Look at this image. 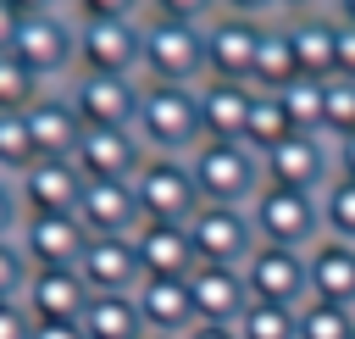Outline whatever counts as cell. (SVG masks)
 <instances>
[{
    "mask_svg": "<svg viewBox=\"0 0 355 339\" xmlns=\"http://www.w3.org/2000/svg\"><path fill=\"white\" fill-rule=\"evenodd\" d=\"M22 122H28L33 156H72V150H78V139H83V122H78V111H72L67 89H61V94H55V89H44V94L22 111Z\"/></svg>",
    "mask_w": 355,
    "mask_h": 339,
    "instance_id": "20",
    "label": "cell"
},
{
    "mask_svg": "<svg viewBox=\"0 0 355 339\" xmlns=\"http://www.w3.org/2000/svg\"><path fill=\"white\" fill-rule=\"evenodd\" d=\"M277 94H283V106H288V117H294L300 133H322V78H294Z\"/></svg>",
    "mask_w": 355,
    "mask_h": 339,
    "instance_id": "34",
    "label": "cell"
},
{
    "mask_svg": "<svg viewBox=\"0 0 355 339\" xmlns=\"http://www.w3.org/2000/svg\"><path fill=\"white\" fill-rule=\"evenodd\" d=\"M22 306L33 322H78L89 306V283L78 278V267H33Z\"/></svg>",
    "mask_w": 355,
    "mask_h": 339,
    "instance_id": "16",
    "label": "cell"
},
{
    "mask_svg": "<svg viewBox=\"0 0 355 339\" xmlns=\"http://www.w3.org/2000/svg\"><path fill=\"white\" fill-rule=\"evenodd\" d=\"M333 172H338V178H355V133L333 139Z\"/></svg>",
    "mask_w": 355,
    "mask_h": 339,
    "instance_id": "42",
    "label": "cell"
},
{
    "mask_svg": "<svg viewBox=\"0 0 355 339\" xmlns=\"http://www.w3.org/2000/svg\"><path fill=\"white\" fill-rule=\"evenodd\" d=\"M144 156L150 150L139 144L133 128H83V139L72 150L83 183H133V172H139Z\"/></svg>",
    "mask_w": 355,
    "mask_h": 339,
    "instance_id": "13",
    "label": "cell"
},
{
    "mask_svg": "<svg viewBox=\"0 0 355 339\" xmlns=\"http://www.w3.org/2000/svg\"><path fill=\"white\" fill-rule=\"evenodd\" d=\"M78 17H144V0H72Z\"/></svg>",
    "mask_w": 355,
    "mask_h": 339,
    "instance_id": "41",
    "label": "cell"
},
{
    "mask_svg": "<svg viewBox=\"0 0 355 339\" xmlns=\"http://www.w3.org/2000/svg\"><path fill=\"white\" fill-rule=\"evenodd\" d=\"M28 256L17 250V239H0V300H22L28 289Z\"/></svg>",
    "mask_w": 355,
    "mask_h": 339,
    "instance_id": "36",
    "label": "cell"
},
{
    "mask_svg": "<svg viewBox=\"0 0 355 339\" xmlns=\"http://www.w3.org/2000/svg\"><path fill=\"white\" fill-rule=\"evenodd\" d=\"M17 11H44V6H55V0H11Z\"/></svg>",
    "mask_w": 355,
    "mask_h": 339,
    "instance_id": "49",
    "label": "cell"
},
{
    "mask_svg": "<svg viewBox=\"0 0 355 339\" xmlns=\"http://www.w3.org/2000/svg\"><path fill=\"white\" fill-rule=\"evenodd\" d=\"M300 339H355V306L305 300L300 306Z\"/></svg>",
    "mask_w": 355,
    "mask_h": 339,
    "instance_id": "31",
    "label": "cell"
},
{
    "mask_svg": "<svg viewBox=\"0 0 355 339\" xmlns=\"http://www.w3.org/2000/svg\"><path fill=\"white\" fill-rule=\"evenodd\" d=\"M44 94V83L17 61V50H0V111H28Z\"/></svg>",
    "mask_w": 355,
    "mask_h": 339,
    "instance_id": "33",
    "label": "cell"
},
{
    "mask_svg": "<svg viewBox=\"0 0 355 339\" xmlns=\"http://www.w3.org/2000/svg\"><path fill=\"white\" fill-rule=\"evenodd\" d=\"M139 78L144 83H205V22L144 17L139 22Z\"/></svg>",
    "mask_w": 355,
    "mask_h": 339,
    "instance_id": "2",
    "label": "cell"
},
{
    "mask_svg": "<svg viewBox=\"0 0 355 339\" xmlns=\"http://www.w3.org/2000/svg\"><path fill=\"white\" fill-rule=\"evenodd\" d=\"M0 339H33V317L22 300H0Z\"/></svg>",
    "mask_w": 355,
    "mask_h": 339,
    "instance_id": "40",
    "label": "cell"
},
{
    "mask_svg": "<svg viewBox=\"0 0 355 339\" xmlns=\"http://www.w3.org/2000/svg\"><path fill=\"white\" fill-rule=\"evenodd\" d=\"M244 283H250V300H272V306H305V300H311L305 250L255 245V250H250V261H244Z\"/></svg>",
    "mask_w": 355,
    "mask_h": 339,
    "instance_id": "14",
    "label": "cell"
},
{
    "mask_svg": "<svg viewBox=\"0 0 355 339\" xmlns=\"http://www.w3.org/2000/svg\"><path fill=\"white\" fill-rule=\"evenodd\" d=\"M133 250H139V267H144V278H155V272L189 278V272L200 267V261H194L189 222H139V228H133Z\"/></svg>",
    "mask_w": 355,
    "mask_h": 339,
    "instance_id": "21",
    "label": "cell"
},
{
    "mask_svg": "<svg viewBox=\"0 0 355 339\" xmlns=\"http://www.w3.org/2000/svg\"><path fill=\"white\" fill-rule=\"evenodd\" d=\"M78 222H83L89 233H133V228H139L133 183H83Z\"/></svg>",
    "mask_w": 355,
    "mask_h": 339,
    "instance_id": "25",
    "label": "cell"
},
{
    "mask_svg": "<svg viewBox=\"0 0 355 339\" xmlns=\"http://www.w3.org/2000/svg\"><path fill=\"white\" fill-rule=\"evenodd\" d=\"M316 206H322V233L355 245V178H338V172H333L327 189L316 195Z\"/></svg>",
    "mask_w": 355,
    "mask_h": 339,
    "instance_id": "30",
    "label": "cell"
},
{
    "mask_svg": "<svg viewBox=\"0 0 355 339\" xmlns=\"http://www.w3.org/2000/svg\"><path fill=\"white\" fill-rule=\"evenodd\" d=\"M250 222L261 245H283V250H311L322 239V206L305 189H283V183H261V195L250 200Z\"/></svg>",
    "mask_w": 355,
    "mask_h": 339,
    "instance_id": "5",
    "label": "cell"
},
{
    "mask_svg": "<svg viewBox=\"0 0 355 339\" xmlns=\"http://www.w3.org/2000/svg\"><path fill=\"white\" fill-rule=\"evenodd\" d=\"M239 339H300V306H272V300H250L244 317L233 322Z\"/></svg>",
    "mask_w": 355,
    "mask_h": 339,
    "instance_id": "29",
    "label": "cell"
},
{
    "mask_svg": "<svg viewBox=\"0 0 355 339\" xmlns=\"http://www.w3.org/2000/svg\"><path fill=\"white\" fill-rule=\"evenodd\" d=\"M288 133H300L294 128V117H288V106H283V94L277 89H250V117H244V144L250 150H272L277 139H288Z\"/></svg>",
    "mask_w": 355,
    "mask_h": 339,
    "instance_id": "27",
    "label": "cell"
},
{
    "mask_svg": "<svg viewBox=\"0 0 355 339\" xmlns=\"http://www.w3.org/2000/svg\"><path fill=\"white\" fill-rule=\"evenodd\" d=\"M33 161V139H28V122L22 111H0V172H22Z\"/></svg>",
    "mask_w": 355,
    "mask_h": 339,
    "instance_id": "35",
    "label": "cell"
},
{
    "mask_svg": "<svg viewBox=\"0 0 355 339\" xmlns=\"http://www.w3.org/2000/svg\"><path fill=\"white\" fill-rule=\"evenodd\" d=\"M139 94H144V78L133 72H78L67 89L83 128H133Z\"/></svg>",
    "mask_w": 355,
    "mask_h": 339,
    "instance_id": "7",
    "label": "cell"
},
{
    "mask_svg": "<svg viewBox=\"0 0 355 339\" xmlns=\"http://www.w3.org/2000/svg\"><path fill=\"white\" fill-rule=\"evenodd\" d=\"M189 300H194V322H239L244 306H250V283H244V267H211L200 261L189 272Z\"/></svg>",
    "mask_w": 355,
    "mask_h": 339,
    "instance_id": "18",
    "label": "cell"
},
{
    "mask_svg": "<svg viewBox=\"0 0 355 339\" xmlns=\"http://www.w3.org/2000/svg\"><path fill=\"white\" fill-rule=\"evenodd\" d=\"M333 17L338 22H355V0H333Z\"/></svg>",
    "mask_w": 355,
    "mask_h": 339,
    "instance_id": "48",
    "label": "cell"
},
{
    "mask_svg": "<svg viewBox=\"0 0 355 339\" xmlns=\"http://www.w3.org/2000/svg\"><path fill=\"white\" fill-rule=\"evenodd\" d=\"M305 278H311V300L355 306V245L322 233V239L305 250Z\"/></svg>",
    "mask_w": 355,
    "mask_h": 339,
    "instance_id": "22",
    "label": "cell"
},
{
    "mask_svg": "<svg viewBox=\"0 0 355 339\" xmlns=\"http://www.w3.org/2000/svg\"><path fill=\"white\" fill-rule=\"evenodd\" d=\"M55 6H72V0H55Z\"/></svg>",
    "mask_w": 355,
    "mask_h": 339,
    "instance_id": "51",
    "label": "cell"
},
{
    "mask_svg": "<svg viewBox=\"0 0 355 339\" xmlns=\"http://www.w3.org/2000/svg\"><path fill=\"white\" fill-rule=\"evenodd\" d=\"M189 172H194V189L205 206H244L250 211V200L266 183L261 150H250L244 139H200L189 150Z\"/></svg>",
    "mask_w": 355,
    "mask_h": 339,
    "instance_id": "1",
    "label": "cell"
},
{
    "mask_svg": "<svg viewBox=\"0 0 355 339\" xmlns=\"http://www.w3.org/2000/svg\"><path fill=\"white\" fill-rule=\"evenodd\" d=\"M272 17H239V11H216L205 22V78H222V83H250L255 72V44H261V28Z\"/></svg>",
    "mask_w": 355,
    "mask_h": 339,
    "instance_id": "10",
    "label": "cell"
},
{
    "mask_svg": "<svg viewBox=\"0 0 355 339\" xmlns=\"http://www.w3.org/2000/svg\"><path fill=\"white\" fill-rule=\"evenodd\" d=\"M316 6H322V0H277V11H283V17H288V11H316Z\"/></svg>",
    "mask_w": 355,
    "mask_h": 339,
    "instance_id": "47",
    "label": "cell"
},
{
    "mask_svg": "<svg viewBox=\"0 0 355 339\" xmlns=\"http://www.w3.org/2000/svg\"><path fill=\"white\" fill-rule=\"evenodd\" d=\"M261 167H266V183L322 195L327 178H333V139L327 133H288L261 156Z\"/></svg>",
    "mask_w": 355,
    "mask_h": 339,
    "instance_id": "12",
    "label": "cell"
},
{
    "mask_svg": "<svg viewBox=\"0 0 355 339\" xmlns=\"http://www.w3.org/2000/svg\"><path fill=\"white\" fill-rule=\"evenodd\" d=\"M78 328H83V339H144V317H139L133 295H89Z\"/></svg>",
    "mask_w": 355,
    "mask_h": 339,
    "instance_id": "26",
    "label": "cell"
},
{
    "mask_svg": "<svg viewBox=\"0 0 355 339\" xmlns=\"http://www.w3.org/2000/svg\"><path fill=\"white\" fill-rule=\"evenodd\" d=\"M89 245V228L78 217H22L17 228V250L28 256V267H78Z\"/></svg>",
    "mask_w": 355,
    "mask_h": 339,
    "instance_id": "17",
    "label": "cell"
},
{
    "mask_svg": "<svg viewBox=\"0 0 355 339\" xmlns=\"http://www.w3.org/2000/svg\"><path fill=\"white\" fill-rule=\"evenodd\" d=\"M144 339H172V333H144Z\"/></svg>",
    "mask_w": 355,
    "mask_h": 339,
    "instance_id": "50",
    "label": "cell"
},
{
    "mask_svg": "<svg viewBox=\"0 0 355 339\" xmlns=\"http://www.w3.org/2000/svg\"><path fill=\"white\" fill-rule=\"evenodd\" d=\"M17 22H22V11H17L11 0H0V50H11V39H17Z\"/></svg>",
    "mask_w": 355,
    "mask_h": 339,
    "instance_id": "43",
    "label": "cell"
},
{
    "mask_svg": "<svg viewBox=\"0 0 355 339\" xmlns=\"http://www.w3.org/2000/svg\"><path fill=\"white\" fill-rule=\"evenodd\" d=\"M222 0H144V17H178V22H211Z\"/></svg>",
    "mask_w": 355,
    "mask_h": 339,
    "instance_id": "37",
    "label": "cell"
},
{
    "mask_svg": "<svg viewBox=\"0 0 355 339\" xmlns=\"http://www.w3.org/2000/svg\"><path fill=\"white\" fill-rule=\"evenodd\" d=\"M194 94H200V139H244L250 83H222V78H205Z\"/></svg>",
    "mask_w": 355,
    "mask_h": 339,
    "instance_id": "24",
    "label": "cell"
},
{
    "mask_svg": "<svg viewBox=\"0 0 355 339\" xmlns=\"http://www.w3.org/2000/svg\"><path fill=\"white\" fill-rule=\"evenodd\" d=\"M178 339H239V333H233L227 322H194V328H189V333H178Z\"/></svg>",
    "mask_w": 355,
    "mask_h": 339,
    "instance_id": "46",
    "label": "cell"
},
{
    "mask_svg": "<svg viewBox=\"0 0 355 339\" xmlns=\"http://www.w3.org/2000/svg\"><path fill=\"white\" fill-rule=\"evenodd\" d=\"M322 133H355V78H322Z\"/></svg>",
    "mask_w": 355,
    "mask_h": 339,
    "instance_id": "32",
    "label": "cell"
},
{
    "mask_svg": "<svg viewBox=\"0 0 355 339\" xmlns=\"http://www.w3.org/2000/svg\"><path fill=\"white\" fill-rule=\"evenodd\" d=\"M17 200L22 217H78L83 200V172L72 156H33L17 172Z\"/></svg>",
    "mask_w": 355,
    "mask_h": 339,
    "instance_id": "8",
    "label": "cell"
},
{
    "mask_svg": "<svg viewBox=\"0 0 355 339\" xmlns=\"http://www.w3.org/2000/svg\"><path fill=\"white\" fill-rule=\"evenodd\" d=\"M189 239H194V261H211V267H244L250 250L261 245L244 206H205V200L189 217Z\"/></svg>",
    "mask_w": 355,
    "mask_h": 339,
    "instance_id": "9",
    "label": "cell"
},
{
    "mask_svg": "<svg viewBox=\"0 0 355 339\" xmlns=\"http://www.w3.org/2000/svg\"><path fill=\"white\" fill-rule=\"evenodd\" d=\"M283 33H288V50H294L300 78H333V11L327 6L288 11L283 17Z\"/></svg>",
    "mask_w": 355,
    "mask_h": 339,
    "instance_id": "23",
    "label": "cell"
},
{
    "mask_svg": "<svg viewBox=\"0 0 355 339\" xmlns=\"http://www.w3.org/2000/svg\"><path fill=\"white\" fill-rule=\"evenodd\" d=\"M33 339H83L78 322H33Z\"/></svg>",
    "mask_w": 355,
    "mask_h": 339,
    "instance_id": "44",
    "label": "cell"
},
{
    "mask_svg": "<svg viewBox=\"0 0 355 339\" xmlns=\"http://www.w3.org/2000/svg\"><path fill=\"white\" fill-rule=\"evenodd\" d=\"M78 278L89 283V295H133L144 278L133 233H89V245L78 256Z\"/></svg>",
    "mask_w": 355,
    "mask_h": 339,
    "instance_id": "15",
    "label": "cell"
},
{
    "mask_svg": "<svg viewBox=\"0 0 355 339\" xmlns=\"http://www.w3.org/2000/svg\"><path fill=\"white\" fill-rule=\"evenodd\" d=\"M133 306L144 317V333H189L194 328V300H189V278H172V272H155V278H139L133 289Z\"/></svg>",
    "mask_w": 355,
    "mask_h": 339,
    "instance_id": "19",
    "label": "cell"
},
{
    "mask_svg": "<svg viewBox=\"0 0 355 339\" xmlns=\"http://www.w3.org/2000/svg\"><path fill=\"white\" fill-rule=\"evenodd\" d=\"M139 22L144 17H78V72L139 78Z\"/></svg>",
    "mask_w": 355,
    "mask_h": 339,
    "instance_id": "11",
    "label": "cell"
},
{
    "mask_svg": "<svg viewBox=\"0 0 355 339\" xmlns=\"http://www.w3.org/2000/svg\"><path fill=\"white\" fill-rule=\"evenodd\" d=\"M22 228V200H17V178L0 172V239H17Z\"/></svg>",
    "mask_w": 355,
    "mask_h": 339,
    "instance_id": "39",
    "label": "cell"
},
{
    "mask_svg": "<svg viewBox=\"0 0 355 339\" xmlns=\"http://www.w3.org/2000/svg\"><path fill=\"white\" fill-rule=\"evenodd\" d=\"M194 89L189 83H144L133 133L150 156H189L200 144V94Z\"/></svg>",
    "mask_w": 355,
    "mask_h": 339,
    "instance_id": "3",
    "label": "cell"
},
{
    "mask_svg": "<svg viewBox=\"0 0 355 339\" xmlns=\"http://www.w3.org/2000/svg\"><path fill=\"white\" fill-rule=\"evenodd\" d=\"M133 206H139V222H189L200 211L189 156H144L133 172Z\"/></svg>",
    "mask_w": 355,
    "mask_h": 339,
    "instance_id": "4",
    "label": "cell"
},
{
    "mask_svg": "<svg viewBox=\"0 0 355 339\" xmlns=\"http://www.w3.org/2000/svg\"><path fill=\"white\" fill-rule=\"evenodd\" d=\"M11 50H17V61H22L39 83H50V78H61L67 67H78V22H72L61 6L22 11Z\"/></svg>",
    "mask_w": 355,
    "mask_h": 339,
    "instance_id": "6",
    "label": "cell"
},
{
    "mask_svg": "<svg viewBox=\"0 0 355 339\" xmlns=\"http://www.w3.org/2000/svg\"><path fill=\"white\" fill-rule=\"evenodd\" d=\"M222 11H239V17H272L277 0H222Z\"/></svg>",
    "mask_w": 355,
    "mask_h": 339,
    "instance_id": "45",
    "label": "cell"
},
{
    "mask_svg": "<svg viewBox=\"0 0 355 339\" xmlns=\"http://www.w3.org/2000/svg\"><path fill=\"white\" fill-rule=\"evenodd\" d=\"M294 78H300V67H294L288 33H283V22H266V28H261V44H255V72H250V89H288Z\"/></svg>",
    "mask_w": 355,
    "mask_h": 339,
    "instance_id": "28",
    "label": "cell"
},
{
    "mask_svg": "<svg viewBox=\"0 0 355 339\" xmlns=\"http://www.w3.org/2000/svg\"><path fill=\"white\" fill-rule=\"evenodd\" d=\"M333 78H355V22L333 17Z\"/></svg>",
    "mask_w": 355,
    "mask_h": 339,
    "instance_id": "38",
    "label": "cell"
}]
</instances>
